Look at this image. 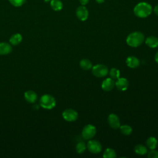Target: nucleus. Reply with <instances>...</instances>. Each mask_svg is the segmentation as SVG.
I'll return each instance as SVG.
<instances>
[{
	"instance_id": "1",
	"label": "nucleus",
	"mask_w": 158,
	"mask_h": 158,
	"mask_svg": "<svg viewBox=\"0 0 158 158\" xmlns=\"http://www.w3.org/2000/svg\"><path fill=\"white\" fill-rule=\"evenodd\" d=\"M152 10L151 4L146 2H140L135 6L133 12L139 18H146L151 15Z\"/></svg>"
},
{
	"instance_id": "2",
	"label": "nucleus",
	"mask_w": 158,
	"mask_h": 158,
	"mask_svg": "<svg viewBox=\"0 0 158 158\" xmlns=\"http://www.w3.org/2000/svg\"><path fill=\"white\" fill-rule=\"evenodd\" d=\"M144 41V35L140 31H134L130 33L126 39V42L129 46L136 48L139 46Z\"/></svg>"
},
{
	"instance_id": "3",
	"label": "nucleus",
	"mask_w": 158,
	"mask_h": 158,
	"mask_svg": "<svg viewBox=\"0 0 158 158\" xmlns=\"http://www.w3.org/2000/svg\"><path fill=\"white\" fill-rule=\"evenodd\" d=\"M56 101L52 95L46 94L43 95L40 99V104L41 107L45 109H52L56 106Z\"/></svg>"
},
{
	"instance_id": "4",
	"label": "nucleus",
	"mask_w": 158,
	"mask_h": 158,
	"mask_svg": "<svg viewBox=\"0 0 158 158\" xmlns=\"http://www.w3.org/2000/svg\"><path fill=\"white\" fill-rule=\"evenodd\" d=\"M92 73L94 76L98 78H102L106 77L108 73L109 70L107 67L104 64H96L92 67Z\"/></svg>"
},
{
	"instance_id": "5",
	"label": "nucleus",
	"mask_w": 158,
	"mask_h": 158,
	"mask_svg": "<svg viewBox=\"0 0 158 158\" xmlns=\"http://www.w3.org/2000/svg\"><path fill=\"white\" fill-rule=\"evenodd\" d=\"M96 133V127L91 124H88L85 125L81 131L82 137L86 140L91 139Z\"/></svg>"
},
{
	"instance_id": "6",
	"label": "nucleus",
	"mask_w": 158,
	"mask_h": 158,
	"mask_svg": "<svg viewBox=\"0 0 158 158\" xmlns=\"http://www.w3.org/2000/svg\"><path fill=\"white\" fill-rule=\"evenodd\" d=\"M86 148L93 154H98L102 150L101 144L95 139H89L86 144Z\"/></svg>"
},
{
	"instance_id": "7",
	"label": "nucleus",
	"mask_w": 158,
	"mask_h": 158,
	"mask_svg": "<svg viewBox=\"0 0 158 158\" xmlns=\"http://www.w3.org/2000/svg\"><path fill=\"white\" fill-rule=\"evenodd\" d=\"M62 117L67 122H74L77 120L78 115L76 110L72 109H67L62 112Z\"/></svg>"
},
{
	"instance_id": "8",
	"label": "nucleus",
	"mask_w": 158,
	"mask_h": 158,
	"mask_svg": "<svg viewBox=\"0 0 158 158\" xmlns=\"http://www.w3.org/2000/svg\"><path fill=\"white\" fill-rule=\"evenodd\" d=\"M88 10L85 6L81 5L76 9V16L81 21H85L88 17Z\"/></svg>"
},
{
	"instance_id": "9",
	"label": "nucleus",
	"mask_w": 158,
	"mask_h": 158,
	"mask_svg": "<svg viewBox=\"0 0 158 158\" xmlns=\"http://www.w3.org/2000/svg\"><path fill=\"white\" fill-rule=\"evenodd\" d=\"M107 122L109 126L113 129H118L120 126V122L118 117L115 114H110L107 118Z\"/></svg>"
},
{
	"instance_id": "10",
	"label": "nucleus",
	"mask_w": 158,
	"mask_h": 158,
	"mask_svg": "<svg viewBox=\"0 0 158 158\" xmlns=\"http://www.w3.org/2000/svg\"><path fill=\"white\" fill-rule=\"evenodd\" d=\"M128 81L125 78H118L117 80H116V81L115 82V86H116L117 89L119 91H123L127 89L128 87Z\"/></svg>"
},
{
	"instance_id": "11",
	"label": "nucleus",
	"mask_w": 158,
	"mask_h": 158,
	"mask_svg": "<svg viewBox=\"0 0 158 158\" xmlns=\"http://www.w3.org/2000/svg\"><path fill=\"white\" fill-rule=\"evenodd\" d=\"M114 86H115V81L111 78H107L104 80L101 84V88L105 91H111Z\"/></svg>"
},
{
	"instance_id": "12",
	"label": "nucleus",
	"mask_w": 158,
	"mask_h": 158,
	"mask_svg": "<svg viewBox=\"0 0 158 158\" xmlns=\"http://www.w3.org/2000/svg\"><path fill=\"white\" fill-rule=\"evenodd\" d=\"M126 64L130 68L135 69L139 65L140 62L136 57L129 56L126 59Z\"/></svg>"
},
{
	"instance_id": "13",
	"label": "nucleus",
	"mask_w": 158,
	"mask_h": 158,
	"mask_svg": "<svg viewBox=\"0 0 158 158\" xmlns=\"http://www.w3.org/2000/svg\"><path fill=\"white\" fill-rule=\"evenodd\" d=\"M24 98L28 102L34 103L37 100L38 96H37V94L35 91H33L32 90H28V91H27L26 92H25Z\"/></svg>"
},
{
	"instance_id": "14",
	"label": "nucleus",
	"mask_w": 158,
	"mask_h": 158,
	"mask_svg": "<svg viewBox=\"0 0 158 158\" xmlns=\"http://www.w3.org/2000/svg\"><path fill=\"white\" fill-rule=\"evenodd\" d=\"M11 45L6 42L0 43V55H7L12 52Z\"/></svg>"
},
{
	"instance_id": "15",
	"label": "nucleus",
	"mask_w": 158,
	"mask_h": 158,
	"mask_svg": "<svg viewBox=\"0 0 158 158\" xmlns=\"http://www.w3.org/2000/svg\"><path fill=\"white\" fill-rule=\"evenodd\" d=\"M146 44L151 48H155L158 46V38L154 36H149L145 40Z\"/></svg>"
},
{
	"instance_id": "16",
	"label": "nucleus",
	"mask_w": 158,
	"mask_h": 158,
	"mask_svg": "<svg viewBox=\"0 0 158 158\" xmlns=\"http://www.w3.org/2000/svg\"><path fill=\"white\" fill-rule=\"evenodd\" d=\"M146 144L149 149H155L157 146L158 141L155 137L151 136L147 139Z\"/></svg>"
},
{
	"instance_id": "17",
	"label": "nucleus",
	"mask_w": 158,
	"mask_h": 158,
	"mask_svg": "<svg viewBox=\"0 0 158 158\" xmlns=\"http://www.w3.org/2000/svg\"><path fill=\"white\" fill-rule=\"evenodd\" d=\"M22 40V36L20 33H15L12 35L10 39H9V42L11 44L17 46L19 44Z\"/></svg>"
},
{
	"instance_id": "18",
	"label": "nucleus",
	"mask_w": 158,
	"mask_h": 158,
	"mask_svg": "<svg viewBox=\"0 0 158 158\" xmlns=\"http://www.w3.org/2000/svg\"><path fill=\"white\" fill-rule=\"evenodd\" d=\"M80 67L84 70H89L92 69V62L88 59H83L80 61Z\"/></svg>"
},
{
	"instance_id": "19",
	"label": "nucleus",
	"mask_w": 158,
	"mask_h": 158,
	"mask_svg": "<svg viewBox=\"0 0 158 158\" xmlns=\"http://www.w3.org/2000/svg\"><path fill=\"white\" fill-rule=\"evenodd\" d=\"M134 151L136 154L139 156H143L148 153L147 148L145 146L141 144L136 145V146L134 148Z\"/></svg>"
},
{
	"instance_id": "20",
	"label": "nucleus",
	"mask_w": 158,
	"mask_h": 158,
	"mask_svg": "<svg viewBox=\"0 0 158 158\" xmlns=\"http://www.w3.org/2000/svg\"><path fill=\"white\" fill-rule=\"evenodd\" d=\"M51 8L55 11H59L62 9L63 4L60 0H51L50 2Z\"/></svg>"
},
{
	"instance_id": "21",
	"label": "nucleus",
	"mask_w": 158,
	"mask_h": 158,
	"mask_svg": "<svg viewBox=\"0 0 158 158\" xmlns=\"http://www.w3.org/2000/svg\"><path fill=\"white\" fill-rule=\"evenodd\" d=\"M120 130L121 131V133L126 136L130 135L131 132H132V128L131 126L128 125H120Z\"/></svg>"
},
{
	"instance_id": "22",
	"label": "nucleus",
	"mask_w": 158,
	"mask_h": 158,
	"mask_svg": "<svg viewBox=\"0 0 158 158\" xmlns=\"http://www.w3.org/2000/svg\"><path fill=\"white\" fill-rule=\"evenodd\" d=\"M116 156V152L110 148H107L103 153V157L104 158H114Z\"/></svg>"
},
{
	"instance_id": "23",
	"label": "nucleus",
	"mask_w": 158,
	"mask_h": 158,
	"mask_svg": "<svg viewBox=\"0 0 158 158\" xmlns=\"http://www.w3.org/2000/svg\"><path fill=\"white\" fill-rule=\"evenodd\" d=\"M110 78L114 80H117L120 77V71L116 68H112L109 72Z\"/></svg>"
},
{
	"instance_id": "24",
	"label": "nucleus",
	"mask_w": 158,
	"mask_h": 158,
	"mask_svg": "<svg viewBox=\"0 0 158 158\" xmlns=\"http://www.w3.org/2000/svg\"><path fill=\"white\" fill-rule=\"evenodd\" d=\"M86 149V145L84 142H79L76 145V151L78 154H82Z\"/></svg>"
},
{
	"instance_id": "25",
	"label": "nucleus",
	"mask_w": 158,
	"mask_h": 158,
	"mask_svg": "<svg viewBox=\"0 0 158 158\" xmlns=\"http://www.w3.org/2000/svg\"><path fill=\"white\" fill-rule=\"evenodd\" d=\"M9 1L15 7H20L25 2V0H9Z\"/></svg>"
},
{
	"instance_id": "26",
	"label": "nucleus",
	"mask_w": 158,
	"mask_h": 158,
	"mask_svg": "<svg viewBox=\"0 0 158 158\" xmlns=\"http://www.w3.org/2000/svg\"><path fill=\"white\" fill-rule=\"evenodd\" d=\"M148 157L149 158H158V151L155 149H151L148 152Z\"/></svg>"
},
{
	"instance_id": "27",
	"label": "nucleus",
	"mask_w": 158,
	"mask_h": 158,
	"mask_svg": "<svg viewBox=\"0 0 158 158\" xmlns=\"http://www.w3.org/2000/svg\"><path fill=\"white\" fill-rule=\"evenodd\" d=\"M89 0H79V2L81 4V5L85 6V5L87 4L89 2Z\"/></svg>"
},
{
	"instance_id": "28",
	"label": "nucleus",
	"mask_w": 158,
	"mask_h": 158,
	"mask_svg": "<svg viewBox=\"0 0 158 158\" xmlns=\"http://www.w3.org/2000/svg\"><path fill=\"white\" fill-rule=\"evenodd\" d=\"M154 12L156 15L158 16V4L156 5L154 8Z\"/></svg>"
},
{
	"instance_id": "29",
	"label": "nucleus",
	"mask_w": 158,
	"mask_h": 158,
	"mask_svg": "<svg viewBox=\"0 0 158 158\" xmlns=\"http://www.w3.org/2000/svg\"><path fill=\"white\" fill-rule=\"evenodd\" d=\"M154 59H155V61L158 64V51L157 52V53L154 56Z\"/></svg>"
},
{
	"instance_id": "30",
	"label": "nucleus",
	"mask_w": 158,
	"mask_h": 158,
	"mask_svg": "<svg viewBox=\"0 0 158 158\" xmlns=\"http://www.w3.org/2000/svg\"><path fill=\"white\" fill-rule=\"evenodd\" d=\"M96 1L99 4H102L104 2V0H96Z\"/></svg>"
}]
</instances>
